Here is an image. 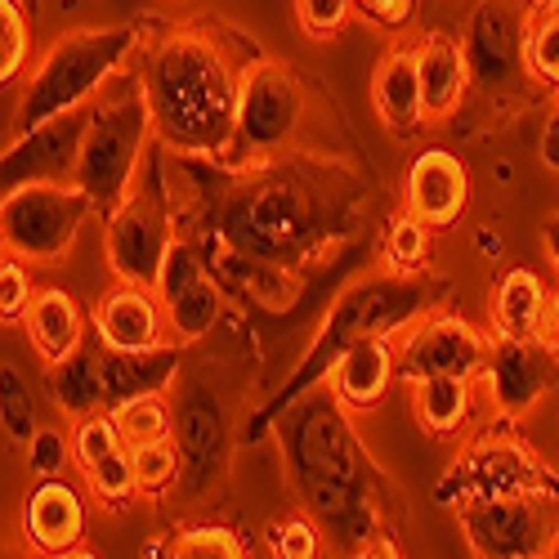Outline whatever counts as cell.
<instances>
[{
    "mask_svg": "<svg viewBox=\"0 0 559 559\" xmlns=\"http://www.w3.org/2000/svg\"><path fill=\"white\" fill-rule=\"evenodd\" d=\"M251 63V59H247ZM228 40L206 27H175L144 55V90L157 144L179 157L224 162L238 130L242 68Z\"/></svg>",
    "mask_w": 559,
    "mask_h": 559,
    "instance_id": "1",
    "label": "cell"
},
{
    "mask_svg": "<svg viewBox=\"0 0 559 559\" xmlns=\"http://www.w3.org/2000/svg\"><path fill=\"white\" fill-rule=\"evenodd\" d=\"M134 55H139V32L130 23L76 27L59 36L45 50V59L32 68L23 95L14 104V117H10V134H23L40 121L90 108L108 90V81L130 68Z\"/></svg>",
    "mask_w": 559,
    "mask_h": 559,
    "instance_id": "2",
    "label": "cell"
},
{
    "mask_svg": "<svg viewBox=\"0 0 559 559\" xmlns=\"http://www.w3.org/2000/svg\"><path fill=\"white\" fill-rule=\"evenodd\" d=\"M153 139H157V130H153L144 72L126 68L121 76L108 81L104 95L90 104V126H85V144H81L76 183H81V193L95 202V215L108 219L139 189V170H144Z\"/></svg>",
    "mask_w": 559,
    "mask_h": 559,
    "instance_id": "3",
    "label": "cell"
},
{
    "mask_svg": "<svg viewBox=\"0 0 559 559\" xmlns=\"http://www.w3.org/2000/svg\"><path fill=\"white\" fill-rule=\"evenodd\" d=\"M322 202L318 189L292 175H251L242 189L219 202L215 238L228 255L247 260H300L322 238Z\"/></svg>",
    "mask_w": 559,
    "mask_h": 559,
    "instance_id": "4",
    "label": "cell"
},
{
    "mask_svg": "<svg viewBox=\"0 0 559 559\" xmlns=\"http://www.w3.org/2000/svg\"><path fill=\"white\" fill-rule=\"evenodd\" d=\"M305 121V85L287 63L251 59L242 68V95H238V130L224 153V170L251 175L273 162L283 148L296 144Z\"/></svg>",
    "mask_w": 559,
    "mask_h": 559,
    "instance_id": "5",
    "label": "cell"
},
{
    "mask_svg": "<svg viewBox=\"0 0 559 559\" xmlns=\"http://www.w3.org/2000/svg\"><path fill=\"white\" fill-rule=\"evenodd\" d=\"M90 215L95 202L81 193V183H27L0 202V242L27 264H59Z\"/></svg>",
    "mask_w": 559,
    "mask_h": 559,
    "instance_id": "6",
    "label": "cell"
},
{
    "mask_svg": "<svg viewBox=\"0 0 559 559\" xmlns=\"http://www.w3.org/2000/svg\"><path fill=\"white\" fill-rule=\"evenodd\" d=\"M515 492L559 497V475L520 435L488 430L461 448V456L448 471V484L439 488V501L461 506L475 497H515Z\"/></svg>",
    "mask_w": 559,
    "mask_h": 559,
    "instance_id": "7",
    "label": "cell"
},
{
    "mask_svg": "<svg viewBox=\"0 0 559 559\" xmlns=\"http://www.w3.org/2000/svg\"><path fill=\"white\" fill-rule=\"evenodd\" d=\"M456 524L479 559H542L559 546V497H475L456 506Z\"/></svg>",
    "mask_w": 559,
    "mask_h": 559,
    "instance_id": "8",
    "label": "cell"
},
{
    "mask_svg": "<svg viewBox=\"0 0 559 559\" xmlns=\"http://www.w3.org/2000/svg\"><path fill=\"white\" fill-rule=\"evenodd\" d=\"M426 305V287L416 283H367L358 287L354 296H345V305L328 318L322 328L313 354H309V367L305 377L296 381V390H305L309 381H318L322 371H332V362L362 336H394L399 328H412L416 309Z\"/></svg>",
    "mask_w": 559,
    "mask_h": 559,
    "instance_id": "9",
    "label": "cell"
},
{
    "mask_svg": "<svg viewBox=\"0 0 559 559\" xmlns=\"http://www.w3.org/2000/svg\"><path fill=\"white\" fill-rule=\"evenodd\" d=\"M179 238L166 198L153 189H134L108 219H104V251H108V269L121 283L134 287H157L162 264L170 242Z\"/></svg>",
    "mask_w": 559,
    "mask_h": 559,
    "instance_id": "10",
    "label": "cell"
},
{
    "mask_svg": "<svg viewBox=\"0 0 559 559\" xmlns=\"http://www.w3.org/2000/svg\"><path fill=\"white\" fill-rule=\"evenodd\" d=\"M492 354V336H484L475 322L456 313H426L416 318L399 341V381L416 385L426 377H471L484 381V367Z\"/></svg>",
    "mask_w": 559,
    "mask_h": 559,
    "instance_id": "11",
    "label": "cell"
},
{
    "mask_svg": "<svg viewBox=\"0 0 559 559\" xmlns=\"http://www.w3.org/2000/svg\"><path fill=\"white\" fill-rule=\"evenodd\" d=\"M524 36H528V14L520 5H510V0H479L471 19H465V36H461L465 63H471V85L484 90V95L520 90L528 76Z\"/></svg>",
    "mask_w": 559,
    "mask_h": 559,
    "instance_id": "12",
    "label": "cell"
},
{
    "mask_svg": "<svg viewBox=\"0 0 559 559\" xmlns=\"http://www.w3.org/2000/svg\"><path fill=\"white\" fill-rule=\"evenodd\" d=\"M85 126H90V108H76L23 134H10L5 157H0V189L14 193L27 189V183H76Z\"/></svg>",
    "mask_w": 559,
    "mask_h": 559,
    "instance_id": "13",
    "label": "cell"
},
{
    "mask_svg": "<svg viewBox=\"0 0 559 559\" xmlns=\"http://www.w3.org/2000/svg\"><path fill=\"white\" fill-rule=\"evenodd\" d=\"M555 367H559V349L546 336H520V341L492 336V354L479 385L488 390L492 407L506 421H520L550 394Z\"/></svg>",
    "mask_w": 559,
    "mask_h": 559,
    "instance_id": "14",
    "label": "cell"
},
{
    "mask_svg": "<svg viewBox=\"0 0 559 559\" xmlns=\"http://www.w3.org/2000/svg\"><path fill=\"white\" fill-rule=\"evenodd\" d=\"M336 394L328 399H309L300 403V421H296V461L309 484L332 488V510L341 506V492L354 484V452L349 435L341 426Z\"/></svg>",
    "mask_w": 559,
    "mask_h": 559,
    "instance_id": "15",
    "label": "cell"
},
{
    "mask_svg": "<svg viewBox=\"0 0 559 559\" xmlns=\"http://www.w3.org/2000/svg\"><path fill=\"white\" fill-rule=\"evenodd\" d=\"M95 336L104 349H157L175 341L162 296L153 287L121 283V277L95 305Z\"/></svg>",
    "mask_w": 559,
    "mask_h": 559,
    "instance_id": "16",
    "label": "cell"
},
{
    "mask_svg": "<svg viewBox=\"0 0 559 559\" xmlns=\"http://www.w3.org/2000/svg\"><path fill=\"white\" fill-rule=\"evenodd\" d=\"M403 202L430 228H452L471 202V175L448 148H421L403 175Z\"/></svg>",
    "mask_w": 559,
    "mask_h": 559,
    "instance_id": "17",
    "label": "cell"
},
{
    "mask_svg": "<svg viewBox=\"0 0 559 559\" xmlns=\"http://www.w3.org/2000/svg\"><path fill=\"white\" fill-rule=\"evenodd\" d=\"M90 524V506L76 484L59 479H40L27 501H23V542L40 555H72L85 542Z\"/></svg>",
    "mask_w": 559,
    "mask_h": 559,
    "instance_id": "18",
    "label": "cell"
},
{
    "mask_svg": "<svg viewBox=\"0 0 559 559\" xmlns=\"http://www.w3.org/2000/svg\"><path fill=\"white\" fill-rule=\"evenodd\" d=\"M399 341L394 336H362L354 341L336 362H332V394L341 407L349 412H367L377 407L390 385L399 381Z\"/></svg>",
    "mask_w": 559,
    "mask_h": 559,
    "instance_id": "19",
    "label": "cell"
},
{
    "mask_svg": "<svg viewBox=\"0 0 559 559\" xmlns=\"http://www.w3.org/2000/svg\"><path fill=\"white\" fill-rule=\"evenodd\" d=\"M371 108L385 121L390 134L412 139L426 121V99H421V72H416V50L412 45H394L371 72Z\"/></svg>",
    "mask_w": 559,
    "mask_h": 559,
    "instance_id": "20",
    "label": "cell"
},
{
    "mask_svg": "<svg viewBox=\"0 0 559 559\" xmlns=\"http://www.w3.org/2000/svg\"><path fill=\"white\" fill-rule=\"evenodd\" d=\"M90 322L95 318H85L81 300L63 287H36V300L23 318V332L36 349V358L45 367H55L63 358H72L76 349H85V332H90Z\"/></svg>",
    "mask_w": 559,
    "mask_h": 559,
    "instance_id": "21",
    "label": "cell"
},
{
    "mask_svg": "<svg viewBox=\"0 0 559 559\" xmlns=\"http://www.w3.org/2000/svg\"><path fill=\"white\" fill-rule=\"evenodd\" d=\"M416 50V72H421V99H426V121H448L465 90H471V63H465V45L448 32H426L412 45Z\"/></svg>",
    "mask_w": 559,
    "mask_h": 559,
    "instance_id": "22",
    "label": "cell"
},
{
    "mask_svg": "<svg viewBox=\"0 0 559 559\" xmlns=\"http://www.w3.org/2000/svg\"><path fill=\"white\" fill-rule=\"evenodd\" d=\"M183 345H157V349H104V381L112 407L139 394H166L179 377Z\"/></svg>",
    "mask_w": 559,
    "mask_h": 559,
    "instance_id": "23",
    "label": "cell"
},
{
    "mask_svg": "<svg viewBox=\"0 0 559 559\" xmlns=\"http://www.w3.org/2000/svg\"><path fill=\"white\" fill-rule=\"evenodd\" d=\"M546 283L524 269V264H510L497 287H492V300H488V318H492V336H506V341H520V336H542V322H546Z\"/></svg>",
    "mask_w": 559,
    "mask_h": 559,
    "instance_id": "24",
    "label": "cell"
},
{
    "mask_svg": "<svg viewBox=\"0 0 559 559\" xmlns=\"http://www.w3.org/2000/svg\"><path fill=\"white\" fill-rule=\"evenodd\" d=\"M228 430H224V416L215 407L211 394H198L193 407L179 416L175 426V443L183 452V475H193L202 488L215 484L224 475V461H228Z\"/></svg>",
    "mask_w": 559,
    "mask_h": 559,
    "instance_id": "25",
    "label": "cell"
},
{
    "mask_svg": "<svg viewBox=\"0 0 559 559\" xmlns=\"http://www.w3.org/2000/svg\"><path fill=\"white\" fill-rule=\"evenodd\" d=\"M475 385L471 377H426L412 385V412L421 430L430 439H456L471 421V407H475Z\"/></svg>",
    "mask_w": 559,
    "mask_h": 559,
    "instance_id": "26",
    "label": "cell"
},
{
    "mask_svg": "<svg viewBox=\"0 0 559 559\" xmlns=\"http://www.w3.org/2000/svg\"><path fill=\"white\" fill-rule=\"evenodd\" d=\"M50 371V399L55 407L68 416V421H81L90 412H108L112 399H108V381H104V354H90V349H76L72 358L45 367Z\"/></svg>",
    "mask_w": 559,
    "mask_h": 559,
    "instance_id": "27",
    "label": "cell"
},
{
    "mask_svg": "<svg viewBox=\"0 0 559 559\" xmlns=\"http://www.w3.org/2000/svg\"><path fill=\"white\" fill-rule=\"evenodd\" d=\"M166 305V322H170V336L175 345H198L206 341L215 328H219V318H224V283L215 273H202L198 283H189L183 292H175Z\"/></svg>",
    "mask_w": 559,
    "mask_h": 559,
    "instance_id": "28",
    "label": "cell"
},
{
    "mask_svg": "<svg viewBox=\"0 0 559 559\" xmlns=\"http://www.w3.org/2000/svg\"><path fill=\"white\" fill-rule=\"evenodd\" d=\"M228 260H233V283L269 313H287L300 300V273L287 260H247V255H228Z\"/></svg>",
    "mask_w": 559,
    "mask_h": 559,
    "instance_id": "29",
    "label": "cell"
},
{
    "mask_svg": "<svg viewBox=\"0 0 559 559\" xmlns=\"http://www.w3.org/2000/svg\"><path fill=\"white\" fill-rule=\"evenodd\" d=\"M524 55H528V76L559 95V0H533Z\"/></svg>",
    "mask_w": 559,
    "mask_h": 559,
    "instance_id": "30",
    "label": "cell"
},
{
    "mask_svg": "<svg viewBox=\"0 0 559 559\" xmlns=\"http://www.w3.org/2000/svg\"><path fill=\"white\" fill-rule=\"evenodd\" d=\"M81 479H85V492L95 497L99 506H108V510L130 506V501L139 497V479H134V452H130V443H121V448L104 452L99 461H90L85 471H81Z\"/></svg>",
    "mask_w": 559,
    "mask_h": 559,
    "instance_id": "31",
    "label": "cell"
},
{
    "mask_svg": "<svg viewBox=\"0 0 559 559\" xmlns=\"http://www.w3.org/2000/svg\"><path fill=\"white\" fill-rule=\"evenodd\" d=\"M112 421L121 430V439L130 448L139 443H157V439H170L175 435V412H170V399L166 394H139V399H126L112 407Z\"/></svg>",
    "mask_w": 559,
    "mask_h": 559,
    "instance_id": "32",
    "label": "cell"
},
{
    "mask_svg": "<svg viewBox=\"0 0 559 559\" xmlns=\"http://www.w3.org/2000/svg\"><path fill=\"white\" fill-rule=\"evenodd\" d=\"M0 421H5V439L14 448H27L32 435L40 430V407L32 385L23 381V371L14 362L0 367Z\"/></svg>",
    "mask_w": 559,
    "mask_h": 559,
    "instance_id": "33",
    "label": "cell"
},
{
    "mask_svg": "<svg viewBox=\"0 0 559 559\" xmlns=\"http://www.w3.org/2000/svg\"><path fill=\"white\" fill-rule=\"evenodd\" d=\"M130 452H134L139 497L157 501V497H166L170 488H179V479H183V452H179L175 435H170V439H157V443H139V448H130Z\"/></svg>",
    "mask_w": 559,
    "mask_h": 559,
    "instance_id": "34",
    "label": "cell"
},
{
    "mask_svg": "<svg viewBox=\"0 0 559 559\" xmlns=\"http://www.w3.org/2000/svg\"><path fill=\"white\" fill-rule=\"evenodd\" d=\"M430 224L416 215V211H399L394 219H390V228H385V242H381V251H385V264L394 269V273H416L426 264V255H430Z\"/></svg>",
    "mask_w": 559,
    "mask_h": 559,
    "instance_id": "35",
    "label": "cell"
},
{
    "mask_svg": "<svg viewBox=\"0 0 559 559\" xmlns=\"http://www.w3.org/2000/svg\"><path fill=\"white\" fill-rule=\"evenodd\" d=\"M166 555H179V559H242V555H251V546L238 528H228V524H193L170 542Z\"/></svg>",
    "mask_w": 559,
    "mask_h": 559,
    "instance_id": "36",
    "label": "cell"
},
{
    "mask_svg": "<svg viewBox=\"0 0 559 559\" xmlns=\"http://www.w3.org/2000/svg\"><path fill=\"white\" fill-rule=\"evenodd\" d=\"M32 55V32L23 0H0V81H19Z\"/></svg>",
    "mask_w": 559,
    "mask_h": 559,
    "instance_id": "37",
    "label": "cell"
},
{
    "mask_svg": "<svg viewBox=\"0 0 559 559\" xmlns=\"http://www.w3.org/2000/svg\"><path fill=\"white\" fill-rule=\"evenodd\" d=\"M23 465L36 475V479H59L68 465H76L72 456V435L68 430H55V426H40L32 435V443L23 448Z\"/></svg>",
    "mask_w": 559,
    "mask_h": 559,
    "instance_id": "38",
    "label": "cell"
},
{
    "mask_svg": "<svg viewBox=\"0 0 559 559\" xmlns=\"http://www.w3.org/2000/svg\"><path fill=\"white\" fill-rule=\"evenodd\" d=\"M32 300H36V287L27 277V260L5 251V264H0V322L5 328H23Z\"/></svg>",
    "mask_w": 559,
    "mask_h": 559,
    "instance_id": "39",
    "label": "cell"
},
{
    "mask_svg": "<svg viewBox=\"0 0 559 559\" xmlns=\"http://www.w3.org/2000/svg\"><path fill=\"white\" fill-rule=\"evenodd\" d=\"M354 19V0H296V23L313 40H332Z\"/></svg>",
    "mask_w": 559,
    "mask_h": 559,
    "instance_id": "40",
    "label": "cell"
},
{
    "mask_svg": "<svg viewBox=\"0 0 559 559\" xmlns=\"http://www.w3.org/2000/svg\"><path fill=\"white\" fill-rule=\"evenodd\" d=\"M269 550L277 559H313L322 550V537H318V528L305 515H292V520L269 528Z\"/></svg>",
    "mask_w": 559,
    "mask_h": 559,
    "instance_id": "41",
    "label": "cell"
},
{
    "mask_svg": "<svg viewBox=\"0 0 559 559\" xmlns=\"http://www.w3.org/2000/svg\"><path fill=\"white\" fill-rule=\"evenodd\" d=\"M362 19L377 23V27H385V32H403V27L416 19V0H371Z\"/></svg>",
    "mask_w": 559,
    "mask_h": 559,
    "instance_id": "42",
    "label": "cell"
},
{
    "mask_svg": "<svg viewBox=\"0 0 559 559\" xmlns=\"http://www.w3.org/2000/svg\"><path fill=\"white\" fill-rule=\"evenodd\" d=\"M537 153H542V166L550 170V175H559V99L550 104V112H546V126H542V144H537Z\"/></svg>",
    "mask_w": 559,
    "mask_h": 559,
    "instance_id": "43",
    "label": "cell"
},
{
    "mask_svg": "<svg viewBox=\"0 0 559 559\" xmlns=\"http://www.w3.org/2000/svg\"><path fill=\"white\" fill-rule=\"evenodd\" d=\"M542 336L559 349V287L550 292V300H546V322H542Z\"/></svg>",
    "mask_w": 559,
    "mask_h": 559,
    "instance_id": "44",
    "label": "cell"
},
{
    "mask_svg": "<svg viewBox=\"0 0 559 559\" xmlns=\"http://www.w3.org/2000/svg\"><path fill=\"white\" fill-rule=\"evenodd\" d=\"M542 247H546V255H550V264L559 269V211L542 224Z\"/></svg>",
    "mask_w": 559,
    "mask_h": 559,
    "instance_id": "45",
    "label": "cell"
},
{
    "mask_svg": "<svg viewBox=\"0 0 559 559\" xmlns=\"http://www.w3.org/2000/svg\"><path fill=\"white\" fill-rule=\"evenodd\" d=\"M367 5H371V0H354V10H358V14H367Z\"/></svg>",
    "mask_w": 559,
    "mask_h": 559,
    "instance_id": "46",
    "label": "cell"
}]
</instances>
